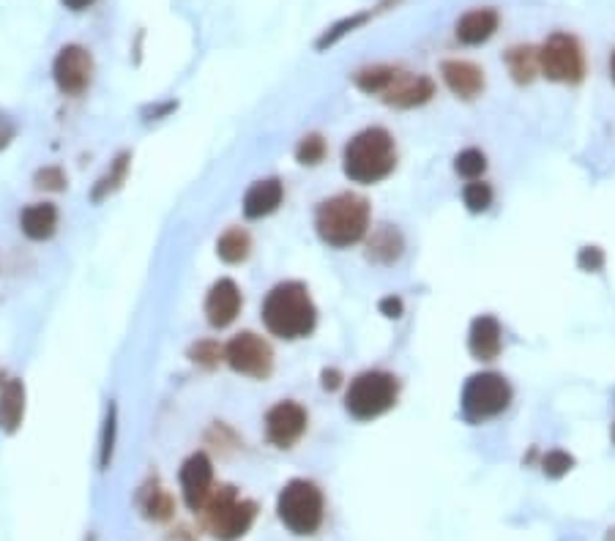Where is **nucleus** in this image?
Returning <instances> with one entry per match:
<instances>
[{"label":"nucleus","mask_w":615,"mask_h":541,"mask_svg":"<svg viewBox=\"0 0 615 541\" xmlns=\"http://www.w3.org/2000/svg\"><path fill=\"white\" fill-rule=\"evenodd\" d=\"M441 77L446 87L462 102H473L485 90V69H478L470 61H444Z\"/></svg>","instance_id":"2eb2a0df"},{"label":"nucleus","mask_w":615,"mask_h":541,"mask_svg":"<svg viewBox=\"0 0 615 541\" xmlns=\"http://www.w3.org/2000/svg\"><path fill=\"white\" fill-rule=\"evenodd\" d=\"M578 265L588 274H596V270L604 268V249L602 246H583L578 254Z\"/></svg>","instance_id":"f704fd0d"},{"label":"nucleus","mask_w":615,"mask_h":541,"mask_svg":"<svg viewBox=\"0 0 615 541\" xmlns=\"http://www.w3.org/2000/svg\"><path fill=\"white\" fill-rule=\"evenodd\" d=\"M462 413L468 421H487L501 416L511 404V386L498 372H478L470 375L462 386Z\"/></svg>","instance_id":"0eeeda50"},{"label":"nucleus","mask_w":615,"mask_h":541,"mask_svg":"<svg viewBox=\"0 0 615 541\" xmlns=\"http://www.w3.org/2000/svg\"><path fill=\"white\" fill-rule=\"evenodd\" d=\"M53 79L63 96H82L94 79V58L79 44H66L53 61Z\"/></svg>","instance_id":"9d476101"},{"label":"nucleus","mask_w":615,"mask_h":541,"mask_svg":"<svg viewBox=\"0 0 615 541\" xmlns=\"http://www.w3.org/2000/svg\"><path fill=\"white\" fill-rule=\"evenodd\" d=\"M143 512L151 520H170L172 517V498L170 492H164L162 487H154L145 492V501H143Z\"/></svg>","instance_id":"473e14b6"},{"label":"nucleus","mask_w":615,"mask_h":541,"mask_svg":"<svg viewBox=\"0 0 615 541\" xmlns=\"http://www.w3.org/2000/svg\"><path fill=\"white\" fill-rule=\"evenodd\" d=\"M306 427H310V413L295 399H282L266 413V437L277 448H293Z\"/></svg>","instance_id":"9b49d317"},{"label":"nucleus","mask_w":615,"mask_h":541,"mask_svg":"<svg viewBox=\"0 0 615 541\" xmlns=\"http://www.w3.org/2000/svg\"><path fill=\"white\" fill-rule=\"evenodd\" d=\"M378 309H380V314H383V318H388V320H397V318H403L405 304H403V298H400V295H386V298H380Z\"/></svg>","instance_id":"c9c22d12"},{"label":"nucleus","mask_w":615,"mask_h":541,"mask_svg":"<svg viewBox=\"0 0 615 541\" xmlns=\"http://www.w3.org/2000/svg\"><path fill=\"white\" fill-rule=\"evenodd\" d=\"M241 306H244L241 287L233 279H216L205 295L203 312H205V320L211 329H228L236 323V318L241 314Z\"/></svg>","instance_id":"ddd939ff"},{"label":"nucleus","mask_w":615,"mask_h":541,"mask_svg":"<svg viewBox=\"0 0 615 541\" xmlns=\"http://www.w3.org/2000/svg\"><path fill=\"white\" fill-rule=\"evenodd\" d=\"M394 167H397V146H394L391 131L383 126H370L350 137L342 151V170L353 184H380Z\"/></svg>","instance_id":"f03ea898"},{"label":"nucleus","mask_w":615,"mask_h":541,"mask_svg":"<svg viewBox=\"0 0 615 541\" xmlns=\"http://www.w3.org/2000/svg\"><path fill=\"white\" fill-rule=\"evenodd\" d=\"M14 137H17V123H14V118L6 115V112H0V151H6V148L14 143Z\"/></svg>","instance_id":"e433bc0d"},{"label":"nucleus","mask_w":615,"mask_h":541,"mask_svg":"<svg viewBox=\"0 0 615 541\" xmlns=\"http://www.w3.org/2000/svg\"><path fill=\"white\" fill-rule=\"evenodd\" d=\"M370 17H372V12H359V14H353V17H347V20H342V22L331 25V28H328V30L318 38V50H328V47H334V44H337L339 38H345L347 33H353L356 28H362Z\"/></svg>","instance_id":"c756f323"},{"label":"nucleus","mask_w":615,"mask_h":541,"mask_svg":"<svg viewBox=\"0 0 615 541\" xmlns=\"http://www.w3.org/2000/svg\"><path fill=\"white\" fill-rule=\"evenodd\" d=\"M203 512H205L211 533L219 541H238L244 533H249L257 517V504L238 498L233 487H219L211 492Z\"/></svg>","instance_id":"423d86ee"},{"label":"nucleus","mask_w":615,"mask_h":541,"mask_svg":"<svg viewBox=\"0 0 615 541\" xmlns=\"http://www.w3.org/2000/svg\"><path fill=\"white\" fill-rule=\"evenodd\" d=\"M285 200V187L279 178H262L246 189L244 195V216L246 219H266L274 211H279Z\"/></svg>","instance_id":"f3484780"},{"label":"nucleus","mask_w":615,"mask_h":541,"mask_svg":"<svg viewBox=\"0 0 615 541\" xmlns=\"http://www.w3.org/2000/svg\"><path fill=\"white\" fill-rule=\"evenodd\" d=\"M189 358L203 370H216L225 361V345H219L216 339H200L189 347Z\"/></svg>","instance_id":"cd10ccee"},{"label":"nucleus","mask_w":615,"mask_h":541,"mask_svg":"<svg viewBox=\"0 0 615 541\" xmlns=\"http://www.w3.org/2000/svg\"><path fill=\"white\" fill-rule=\"evenodd\" d=\"M403 249H405V241H403L400 230L391 228V224H386V228H380V230L370 238V252H367V257L375 260V262L391 265V262H397V260L403 257Z\"/></svg>","instance_id":"4be33fe9"},{"label":"nucleus","mask_w":615,"mask_h":541,"mask_svg":"<svg viewBox=\"0 0 615 541\" xmlns=\"http://www.w3.org/2000/svg\"><path fill=\"white\" fill-rule=\"evenodd\" d=\"M33 187L41 192H63L69 187V175L63 167L58 164H47V167H38L33 175Z\"/></svg>","instance_id":"2f4dec72"},{"label":"nucleus","mask_w":615,"mask_h":541,"mask_svg":"<svg viewBox=\"0 0 615 541\" xmlns=\"http://www.w3.org/2000/svg\"><path fill=\"white\" fill-rule=\"evenodd\" d=\"M129 170H131V151H121V154L110 162V167L104 170V175L94 184V189H91V203L99 205V203H104L110 195H115V192L126 184Z\"/></svg>","instance_id":"412c9836"},{"label":"nucleus","mask_w":615,"mask_h":541,"mask_svg":"<svg viewBox=\"0 0 615 541\" xmlns=\"http://www.w3.org/2000/svg\"><path fill=\"white\" fill-rule=\"evenodd\" d=\"M400 77V69L397 66H367V69H359L356 74H353V82H356V87L359 90H364V94H370V96H383L386 90H388V85L394 82Z\"/></svg>","instance_id":"b1692460"},{"label":"nucleus","mask_w":615,"mask_h":541,"mask_svg":"<svg viewBox=\"0 0 615 541\" xmlns=\"http://www.w3.org/2000/svg\"><path fill=\"white\" fill-rule=\"evenodd\" d=\"M262 326L269 334L295 342L310 337L318 326V306L303 282H279L269 290L260 309Z\"/></svg>","instance_id":"f257e3e1"},{"label":"nucleus","mask_w":615,"mask_h":541,"mask_svg":"<svg viewBox=\"0 0 615 541\" xmlns=\"http://www.w3.org/2000/svg\"><path fill=\"white\" fill-rule=\"evenodd\" d=\"M435 96V82L424 74H405L400 71V77L388 85V90L380 96L388 107L397 110H413L427 104Z\"/></svg>","instance_id":"4468645a"},{"label":"nucleus","mask_w":615,"mask_h":541,"mask_svg":"<svg viewBox=\"0 0 615 541\" xmlns=\"http://www.w3.org/2000/svg\"><path fill=\"white\" fill-rule=\"evenodd\" d=\"M506 66L517 85H528L539 74V50L534 47H511L506 53Z\"/></svg>","instance_id":"393cba45"},{"label":"nucleus","mask_w":615,"mask_h":541,"mask_svg":"<svg viewBox=\"0 0 615 541\" xmlns=\"http://www.w3.org/2000/svg\"><path fill=\"white\" fill-rule=\"evenodd\" d=\"M610 77H612V82H615V50H612V55H610Z\"/></svg>","instance_id":"ea45409f"},{"label":"nucleus","mask_w":615,"mask_h":541,"mask_svg":"<svg viewBox=\"0 0 615 541\" xmlns=\"http://www.w3.org/2000/svg\"><path fill=\"white\" fill-rule=\"evenodd\" d=\"M181 492H184V504L192 512H203L211 492H213V462L205 451H195L181 465Z\"/></svg>","instance_id":"f8f14e48"},{"label":"nucleus","mask_w":615,"mask_h":541,"mask_svg":"<svg viewBox=\"0 0 615 541\" xmlns=\"http://www.w3.org/2000/svg\"><path fill=\"white\" fill-rule=\"evenodd\" d=\"M328 154V146L320 134H303L295 146V162L303 167H318Z\"/></svg>","instance_id":"bb28decb"},{"label":"nucleus","mask_w":615,"mask_h":541,"mask_svg":"<svg viewBox=\"0 0 615 541\" xmlns=\"http://www.w3.org/2000/svg\"><path fill=\"white\" fill-rule=\"evenodd\" d=\"M539 71L553 82L578 85L586 77V53L569 33H553L539 50Z\"/></svg>","instance_id":"6e6552de"},{"label":"nucleus","mask_w":615,"mask_h":541,"mask_svg":"<svg viewBox=\"0 0 615 541\" xmlns=\"http://www.w3.org/2000/svg\"><path fill=\"white\" fill-rule=\"evenodd\" d=\"M115 440H118V408L115 402L107 404V416L102 424V437H99V468L107 470L115 454Z\"/></svg>","instance_id":"a878e982"},{"label":"nucleus","mask_w":615,"mask_h":541,"mask_svg":"<svg viewBox=\"0 0 615 541\" xmlns=\"http://www.w3.org/2000/svg\"><path fill=\"white\" fill-rule=\"evenodd\" d=\"M323 492L315 481L293 479L282 487L277 498V514L282 525L295 536H312L323 525Z\"/></svg>","instance_id":"39448f33"},{"label":"nucleus","mask_w":615,"mask_h":541,"mask_svg":"<svg viewBox=\"0 0 615 541\" xmlns=\"http://www.w3.org/2000/svg\"><path fill=\"white\" fill-rule=\"evenodd\" d=\"M225 364L244 378L266 380L274 372V350L262 337L241 331L225 345Z\"/></svg>","instance_id":"1a4fd4ad"},{"label":"nucleus","mask_w":615,"mask_h":541,"mask_svg":"<svg viewBox=\"0 0 615 541\" xmlns=\"http://www.w3.org/2000/svg\"><path fill=\"white\" fill-rule=\"evenodd\" d=\"M216 254H219V260L228 262V265L246 262L249 254H252V238H249V233L244 228L225 230L222 236H219V241H216Z\"/></svg>","instance_id":"5701e85b"},{"label":"nucleus","mask_w":615,"mask_h":541,"mask_svg":"<svg viewBox=\"0 0 615 541\" xmlns=\"http://www.w3.org/2000/svg\"><path fill=\"white\" fill-rule=\"evenodd\" d=\"M572 468H575V457H572V454H566L563 448H553V451H547L544 460H542V470H544V476H547V479H561V476H566Z\"/></svg>","instance_id":"72a5a7b5"},{"label":"nucleus","mask_w":615,"mask_h":541,"mask_svg":"<svg viewBox=\"0 0 615 541\" xmlns=\"http://www.w3.org/2000/svg\"><path fill=\"white\" fill-rule=\"evenodd\" d=\"M468 350L476 361H495L503 350V329L493 314H478L468 331Z\"/></svg>","instance_id":"dca6fc26"},{"label":"nucleus","mask_w":615,"mask_h":541,"mask_svg":"<svg viewBox=\"0 0 615 541\" xmlns=\"http://www.w3.org/2000/svg\"><path fill=\"white\" fill-rule=\"evenodd\" d=\"M61 4H63L69 12H85L87 6H94L96 0H61Z\"/></svg>","instance_id":"58836bf2"},{"label":"nucleus","mask_w":615,"mask_h":541,"mask_svg":"<svg viewBox=\"0 0 615 541\" xmlns=\"http://www.w3.org/2000/svg\"><path fill=\"white\" fill-rule=\"evenodd\" d=\"M320 386H323L326 391H337V388L342 386V372H339V370H323Z\"/></svg>","instance_id":"4c0bfd02"},{"label":"nucleus","mask_w":615,"mask_h":541,"mask_svg":"<svg viewBox=\"0 0 615 541\" xmlns=\"http://www.w3.org/2000/svg\"><path fill=\"white\" fill-rule=\"evenodd\" d=\"M400 396V383L391 372L370 370L350 380L345 391V411L356 421H375L388 413Z\"/></svg>","instance_id":"20e7f679"},{"label":"nucleus","mask_w":615,"mask_h":541,"mask_svg":"<svg viewBox=\"0 0 615 541\" xmlns=\"http://www.w3.org/2000/svg\"><path fill=\"white\" fill-rule=\"evenodd\" d=\"M493 187L485 184V180H470V184L462 189V203L470 213H485L490 205H493Z\"/></svg>","instance_id":"7c9ffc66"},{"label":"nucleus","mask_w":615,"mask_h":541,"mask_svg":"<svg viewBox=\"0 0 615 541\" xmlns=\"http://www.w3.org/2000/svg\"><path fill=\"white\" fill-rule=\"evenodd\" d=\"M498 22H501V17L495 9H473L457 20L454 33L462 44H468V47H478V44H485L495 36Z\"/></svg>","instance_id":"6ab92c4d"},{"label":"nucleus","mask_w":615,"mask_h":541,"mask_svg":"<svg viewBox=\"0 0 615 541\" xmlns=\"http://www.w3.org/2000/svg\"><path fill=\"white\" fill-rule=\"evenodd\" d=\"M25 383L20 378H9L0 386V432L14 435L25 421Z\"/></svg>","instance_id":"aec40b11"},{"label":"nucleus","mask_w":615,"mask_h":541,"mask_svg":"<svg viewBox=\"0 0 615 541\" xmlns=\"http://www.w3.org/2000/svg\"><path fill=\"white\" fill-rule=\"evenodd\" d=\"M58 219L53 203H30L20 211V230L30 241H50L58 233Z\"/></svg>","instance_id":"a211bd4d"},{"label":"nucleus","mask_w":615,"mask_h":541,"mask_svg":"<svg viewBox=\"0 0 615 541\" xmlns=\"http://www.w3.org/2000/svg\"><path fill=\"white\" fill-rule=\"evenodd\" d=\"M610 435H612V443H615V424H612V432H610Z\"/></svg>","instance_id":"a19ab883"},{"label":"nucleus","mask_w":615,"mask_h":541,"mask_svg":"<svg viewBox=\"0 0 615 541\" xmlns=\"http://www.w3.org/2000/svg\"><path fill=\"white\" fill-rule=\"evenodd\" d=\"M370 203L362 195L342 192L326 197L315 208V230L331 249H347L359 244L370 230Z\"/></svg>","instance_id":"7ed1b4c3"},{"label":"nucleus","mask_w":615,"mask_h":541,"mask_svg":"<svg viewBox=\"0 0 615 541\" xmlns=\"http://www.w3.org/2000/svg\"><path fill=\"white\" fill-rule=\"evenodd\" d=\"M487 170V156L485 151H478V148H465L454 156V172L468 178V180H478L481 175H485Z\"/></svg>","instance_id":"c85d7f7f"}]
</instances>
